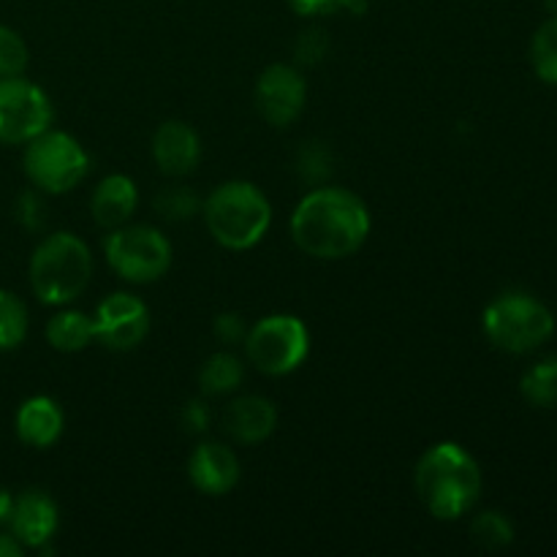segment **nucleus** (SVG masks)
<instances>
[{
  "instance_id": "33",
  "label": "nucleus",
  "mask_w": 557,
  "mask_h": 557,
  "mask_svg": "<svg viewBox=\"0 0 557 557\" xmlns=\"http://www.w3.org/2000/svg\"><path fill=\"white\" fill-rule=\"evenodd\" d=\"M11 509H14V498L9 495V490H0V525L9 522Z\"/></svg>"
},
{
  "instance_id": "28",
  "label": "nucleus",
  "mask_w": 557,
  "mask_h": 557,
  "mask_svg": "<svg viewBox=\"0 0 557 557\" xmlns=\"http://www.w3.org/2000/svg\"><path fill=\"white\" fill-rule=\"evenodd\" d=\"M326 49H330V38H326L324 30L319 27H310L294 44V54L302 65H315L326 58Z\"/></svg>"
},
{
  "instance_id": "15",
  "label": "nucleus",
  "mask_w": 557,
  "mask_h": 557,
  "mask_svg": "<svg viewBox=\"0 0 557 557\" xmlns=\"http://www.w3.org/2000/svg\"><path fill=\"white\" fill-rule=\"evenodd\" d=\"M223 424H226V433L237 438L239 444H261L275 433L277 408L272 406V400L259 395L237 397L226 408Z\"/></svg>"
},
{
  "instance_id": "30",
  "label": "nucleus",
  "mask_w": 557,
  "mask_h": 557,
  "mask_svg": "<svg viewBox=\"0 0 557 557\" xmlns=\"http://www.w3.org/2000/svg\"><path fill=\"white\" fill-rule=\"evenodd\" d=\"M212 330H215L218 341L226 343V346L245 343V335H248V330H245V321L239 313H221L215 319V324H212Z\"/></svg>"
},
{
  "instance_id": "9",
  "label": "nucleus",
  "mask_w": 557,
  "mask_h": 557,
  "mask_svg": "<svg viewBox=\"0 0 557 557\" xmlns=\"http://www.w3.org/2000/svg\"><path fill=\"white\" fill-rule=\"evenodd\" d=\"M52 123V103L47 92L20 76L0 79V141L27 145Z\"/></svg>"
},
{
  "instance_id": "22",
  "label": "nucleus",
  "mask_w": 557,
  "mask_h": 557,
  "mask_svg": "<svg viewBox=\"0 0 557 557\" xmlns=\"http://www.w3.org/2000/svg\"><path fill=\"white\" fill-rule=\"evenodd\" d=\"M531 60L539 79L547 82V85H557V14L544 22L533 36Z\"/></svg>"
},
{
  "instance_id": "25",
  "label": "nucleus",
  "mask_w": 557,
  "mask_h": 557,
  "mask_svg": "<svg viewBox=\"0 0 557 557\" xmlns=\"http://www.w3.org/2000/svg\"><path fill=\"white\" fill-rule=\"evenodd\" d=\"M27 44L11 27L0 25V79L3 76H20L27 69Z\"/></svg>"
},
{
  "instance_id": "12",
  "label": "nucleus",
  "mask_w": 557,
  "mask_h": 557,
  "mask_svg": "<svg viewBox=\"0 0 557 557\" xmlns=\"http://www.w3.org/2000/svg\"><path fill=\"white\" fill-rule=\"evenodd\" d=\"M58 520L60 517L54 500L49 495L38 493V490H30V493H22L14 500L9 525L22 547L44 549L52 542L54 531H58Z\"/></svg>"
},
{
  "instance_id": "34",
  "label": "nucleus",
  "mask_w": 557,
  "mask_h": 557,
  "mask_svg": "<svg viewBox=\"0 0 557 557\" xmlns=\"http://www.w3.org/2000/svg\"><path fill=\"white\" fill-rule=\"evenodd\" d=\"M544 5H547V9L553 11V14H557V0H544Z\"/></svg>"
},
{
  "instance_id": "19",
  "label": "nucleus",
  "mask_w": 557,
  "mask_h": 557,
  "mask_svg": "<svg viewBox=\"0 0 557 557\" xmlns=\"http://www.w3.org/2000/svg\"><path fill=\"white\" fill-rule=\"evenodd\" d=\"M245 379V368L234 354L221 351V354H212L210 359L205 362L199 373V386L205 395H228V392L237 389Z\"/></svg>"
},
{
  "instance_id": "21",
  "label": "nucleus",
  "mask_w": 557,
  "mask_h": 557,
  "mask_svg": "<svg viewBox=\"0 0 557 557\" xmlns=\"http://www.w3.org/2000/svg\"><path fill=\"white\" fill-rule=\"evenodd\" d=\"M27 335V308L16 294L0 288V351H11Z\"/></svg>"
},
{
  "instance_id": "24",
  "label": "nucleus",
  "mask_w": 557,
  "mask_h": 557,
  "mask_svg": "<svg viewBox=\"0 0 557 557\" xmlns=\"http://www.w3.org/2000/svg\"><path fill=\"white\" fill-rule=\"evenodd\" d=\"M156 210L166 221H188L201 210V201L185 185H174V188H163L156 196Z\"/></svg>"
},
{
  "instance_id": "6",
  "label": "nucleus",
  "mask_w": 557,
  "mask_h": 557,
  "mask_svg": "<svg viewBox=\"0 0 557 557\" xmlns=\"http://www.w3.org/2000/svg\"><path fill=\"white\" fill-rule=\"evenodd\" d=\"M87 169H90V156L71 134L47 128L27 141L25 174L38 190L69 194L85 180Z\"/></svg>"
},
{
  "instance_id": "18",
  "label": "nucleus",
  "mask_w": 557,
  "mask_h": 557,
  "mask_svg": "<svg viewBox=\"0 0 557 557\" xmlns=\"http://www.w3.org/2000/svg\"><path fill=\"white\" fill-rule=\"evenodd\" d=\"M47 341L58 351L76 354L96 341V324H92L90 315L79 313V310H63V313L49 319Z\"/></svg>"
},
{
  "instance_id": "4",
  "label": "nucleus",
  "mask_w": 557,
  "mask_h": 557,
  "mask_svg": "<svg viewBox=\"0 0 557 557\" xmlns=\"http://www.w3.org/2000/svg\"><path fill=\"white\" fill-rule=\"evenodd\" d=\"M92 275L90 248L69 232L49 234L30 259L33 294L44 305H69L87 288Z\"/></svg>"
},
{
  "instance_id": "27",
  "label": "nucleus",
  "mask_w": 557,
  "mask_h": 557,
  "mask_svg": "<svg viewBox=\"0 0 557 557\" xmlns=\"http://www.w3.org/2000/svg\"><path fill=\"white\" fill-rule=\"evenodd\" d=\"M288 5L302 16L335 14V11H351L359 16L368 11V0H288Z\"/></svg>"
},
{
  "instance_id": "31",
  "label": "nucleus",
  "mask_w": 557,
  "mask_h": 557,
  "mask_svg": "<svg viewBox=\"0 0 557 557\" xmlns=\"http://www.w3.org/2000/svg\"><path fill=\"white\" fill-rule=\"evenodd\" d=\"M180 422H183L185 433H205L207 424H210V408H207L201 400L188 403V406L183 408Z\"/></svg>"
},
{
  "instance_id": "20",
  "label": "nucleus",
  "mask_w": 557,
  "mask_h": 557,
  "mask_svg": "<svg viewBox=\"0 0 557 557\" xmlns=\"http://www.w3.org/2000/svg\"><path fill=\"white\" fill-rule=\"evenodd\" d=\"M522 397L536 408H555L557 406V357L544 359V362L533 364L525 375H522Z\"/></svg>"
},
{
  "instance_id": "29",
  "label": "nucleus",
  "mask_w": 557,
  "mask_h": 557,
  "mask_svg": "<svg viewBox=\"0 0 557 557\" xmlns=\"http://www.w3.org/2000/svg\"><path fill=\"white\" fill-rule=\"evenodd\" d=\"M44 201L36 190H25V194L16 199V221L25 228H41L44 226Z\"/></svg>"
},
{
  "instance_id": "10",
  "label": "nucleus",
  "mask_w": 557,
  "mask_h": 557,
  "mask_svg": "<svg viewBox=\"0 0 557 557\" xmlns=\"http://www.w3.org/2000/svg\"><path fill=\"white\" fill-rule=\"evenodd\" d=\"M92 324L98 343L112 351H131L150 332V310L134 294L117 292L98 305Z\"/></svg>"
},
{
  "instance_id": "26",
  "label": "nucleus",
  "mask_w": 557,
  "mask_h": 557,
  "mask_svg": "<svg viewBox=\"0 0 557 557\" xmlns=\"http://www.w3.org/2000/svg\"><path fill=\"white\" fill-rule=\"evenodd\" d=\"M297 169L308 183H321V180L330 177L332 172L330 150H326L321 141H308V145L302 147V152H299Z\"/></svg>"
},
{
  "instance_id": "17",
  "label": "nucleus",
  "mask_w": 557,
  "mask_h": 557,
  "mask_svg": "<svg viewBox=\"0 0 557 557\" xmlns=\"http://www.w3.org/2000/svg\"><path fill=\"white\" fill-rule=\"evenodd\" d=\"M63 433V411L52 397H30L16 411V435L22 444L36 446V449H47Z\"/></svg>"
},
{
  "instance_id": "5",
  "label": "nucleus",
  "mask_w": 557,
  "mask_h": 557,
  "mask_svg": "<svg viewBox=\"0 0 557 557\" xmlns=\"http://www.w3.org/2000/svg\"><path fill=\"white\" fill-rule=\"evenodd\" d=\"M484 332L500 351L528 354L553 337L555 319L547 305L522 292L500 294L484 310Z\"/></svg>"
},
{
  "instance_id": "11",
  "label": "nucleus",
  "mask_w": 557,
  "mask_h": 557,
  "mask_svg": "<svg viewBox=\"0 0 557 557\" xmlns=\"http://www.w3.org/2000/svg\"><path fill=\"white\" fill-rule=\"evenodd\" d=\"M305 98H308V87L294 65H270L256 85V107L261 117L275 128H286L299 117Z\"/></svg>"
},
{
  "instance_id": "16",
  "label": "nucleus",
  "mask_w": 557,
  "mask_h": 557,
  "mask_svg": "<svg viewBox=\"0 0 557 557\" xmlns=\"http://www.w3.org/2000/svg\"><path fill=\"white\" fill-rule=\"evenodd\" d=\"M136 205H139V190H136L134 180L125 174H109L107 180L98 183L90 210L98 226L112 232V228L125 226V221L134 215Z\"/></svg>"
},
{
  "instance_id": "32",
  "label": "nucleus",
  "mask_w": 557,
  "mask_h": 557,
  "mask_svg": "<svg viewBox=\"0 0 557 557\" xmlns=\"http://www.w3.org/2000/svg\"><path fill=\"white\" fill-rule=\"evenodd\" d=\"M22 549L25 547L16 542L14 533H0V557H20Z\"/></svg>"
},
{
  "instance_id": "23",
  "label": "nucleus",
  "mask_w": 557,
  "mask_h": 557,
  "mask_svg": "<svg viewBox=\"0 0 557 557\" xmlns=\"http://www.w3.org/2000/svg\"><path fill=\"white\" fill-rule=\"evenodd\" d=\"M471 539L482 549H493L495 553V549H504L515 542V528L500 511H484L473 520Z\"/></svg>"
},
{
  "instance_id": "14",
  "label": "nucleus",
  "mask_w": 557,
  "mask_h": 557,
  "mask_svg": "<svg viewBox=\"0 0 557 557\" xmlns=\"http://www.w3.org/2000/svg\"><path fill=\"white\" fill-rule=\"evenodd\" d=\"M188 476L199 493L226 495L239 482V460L228 446L207 441L190 455Z\"/></svg>"
},
{
  "instance_id": "3",
  "label": "nucleus",
  "mask_w": 557,
  "mask_h": 557,
  "mask_svg": "<svg viewBox=\"0 0 557 557\" xmlns=\"http://www.w3.org/2000/svg\"><path fill=\"white\" fill-rule=\"evenodd\" d=\"M207 228L228 250H248L261 243L272 223V207L253 183H223L201 205Z\"/></svg>"
},
{
  "instance_id": "7",
  "label": "nucleus",
  "mask_w": 557,
  "mask_h": 557,
  "mask_svg": "<svg viewBox=\"0 0 557 557\" xmlns=\"http://www.w3.org/2000/svg\"><path fill=\"white\" fill-rule=\"evenodd\" d=\"M245 351L261 373L288 375L308 357V326L297 315H267L245 335Z\"/></svg>"
},
{
  "instance_id": "1",
  "label": "nucleus",
  "mask_w": 557,
  "mask_h": 557,
  "mask_svg": "<svg viewBox=\"0 0 557 557\" xmlns=\"http://www.w3.org/2000/svg\"><path fill=\"white\" fill-rule=\"evenodd\" d=\"M370 234V212L359 196L343 188H315L292 215V237L313 259H346Z\"/></svg>"
},
{
  "instance_id": "8",
  "label": "nucleus",
  "mask_w": 557,
  "mask_h": 557,
  "mask_svg": "<svg viewBox=\"0 0 557 557\" xmlns=\"http://www.w3.org/2000/svg\"><path fill=\"white\" fill-rule=\"evenodd\" d=\"M107 261L123 281L152 283L166 275L172 245L158 228L120 226L107 237Z\"/></svg>"
},
{
  "instance_id": "13",
  "label": "nucleus",
  "mask_w": 557,
  "mask_h": 557,
  "mask_svg": "<svg viewBox=\"0 0 557 557\" xmlns=\"http://www.w3.org/2000/svg\"><path fill=\"white\" fill-rule=\"evenodd\" d=\"M152 158L163 174L185 177L194 172L201 158L199 134L180 120H169L152 136Z\"/></svg>"
},
{
  "instance_id": "2",
  "label": "nucleus",
  "mask_w": 557,
  "mask_h": 557,
  "mask_svg": "<svg viewBox=\"0 0 557 557\" xmlns=\"http://www.w3.org/2000/svg\"><path fill=\"white\" fill-rule=\"evenodd\" d=\"M417 493L435 520H457L482 493L476 460L457 444H435L417 466Z\"/></svg>"
}]
</instances>
